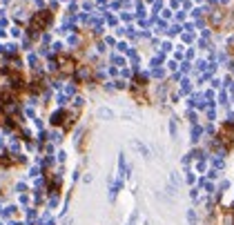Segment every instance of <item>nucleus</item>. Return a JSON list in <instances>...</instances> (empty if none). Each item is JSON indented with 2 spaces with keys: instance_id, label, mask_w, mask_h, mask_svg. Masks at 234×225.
<instances>
[{
  "instance_id": "1",
  "label": "nucleus",
  "mask_w": 234,
  "mask_h": 225,
  "mask_svg": "<svg viewBox=\"0 0 234 225\" xmlns=\"http://www.w3.org/2000/svg\"><path fill=\"white\" fill-rule=\"evenodd\" d=\"M47 22H49V14H47V11H40V14L34 18V22H31V29H42Z\"/></svg>"
}]
</instances>
